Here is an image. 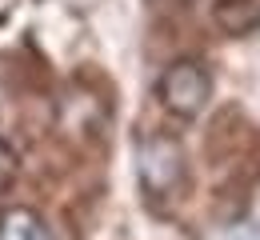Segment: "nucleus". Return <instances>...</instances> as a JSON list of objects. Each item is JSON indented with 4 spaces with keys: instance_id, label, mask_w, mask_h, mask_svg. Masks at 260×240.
I'll list each match as a JSON object with an SVG mask.
<instances>
[{
    "instance_id": "5",
    "label": "nucleus",
    "mask_w": 260,
    "mask_h": 240,
    "mask_svg": "<svg viewBox=\"0 0 260 240\" xmlns=\"http://www.w3.org/2000/svg\"><path fill=\"white\" fill-rule=\"evenodd\" d=\"M16 176H20V156H16V148L8 140L0 136V192H8L16 184Z\"/></svg>"
},
{
    "instance_id": "4",
    "label": "nucleus",
    "mask_w": 260,
    "mask_h": 240,
    "mask_svg": "<svg viewBox=\"0 0 260 240\" xmlns=\"http://www.w3.org/2000/svg\"><path fill=\"white\" fill-rule=\"evenodd\" d=\"M216 20H220V28L232 32V36L248 32V28L260 24V0H220V4H216Z\"/></svg>"
},
{
    "instance_id": "2",
    "label": "nucleus",
    "mask_w": 260,
    "mask_h": 240,
    "mask_svg": "<svg viewBox=\"0 0 260 240\" xmlns=\"http://www.w3.org/2000/svg\"><path fill=\"white\" fill-rule=\"evenodd\" d=\"M140 180L152 196H168L184 180V152L172 136H148L140 144Z\"/></svg>"
},
{
    "instance_id": "1",
    "label": "nucleus",
    "mask_w": 260,
    "mask_h": 240,
    "mask_svg": "<svg viewBox=\"0 0 260 240\" xmlns=\"http://www.w3.org/2000/svg\"><path fill=\"white\" fill-rule=\"evenodd\" d=\"M156 96H160L164 112H172L176 120H196L212 100V76L192 56L172 60L156 80Z\"/></svg>"
},
{
    "instance_id": "3",
    "label": "nucleus",
    "mask_w": 260,
    "mask_h": 240,
    "mask_svg": "<svg viewBox=\"0 0 260 240\" xmlns=\"http://www.w3.org/2000/svg\"><path fill=\"white\" fill-rule=\"evenodd\" d=\"M0 240H52V232L36 208L16 204L0 212Z\"/></svg>"
}]
</instances>
